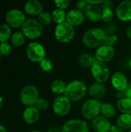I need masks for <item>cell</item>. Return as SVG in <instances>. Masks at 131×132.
Listing matches in <instances>:
<instances>
[{
	"mask_svg": "<svg viewBox=\"0 0 131 132\" xmlns=\"http://www.w3.org/2000/svg\"><path fill=\"white\" fill-rule=\"evenodd\" d=\"M39 118V111L35 107H27L22 113V119L28 125L35 124Z\"/></svg>",
	"mask_w": 131,
	"mask_h": 132,
	"instance_id": "obj_18",
	"label": "cell"
},
{
	"mask_svg": "<svg viewBox=\"0 0 131 132\" xmlns=\"http://www.w3.org/2000/svg\"><path fill=\"white\" fill-rule=\"evenodd\" d=\"M117 125L122 128L124 130H128L131 128V114H120L117 120Z\"/></svg>",
	"mask_w": 131,
	"mask_h": 132,
	"instance_id": "obj_25",
	"label": "cell"
},
{
	"mask_svg": "<svg viewBox=\"0 0 131 132\" xmlns=\"http://www.w3.org/2000/svg\"><path fill=\"white\" fill-rule=\"evenodd\" d=\"M102 9L101 19L104 22H110L113 19V12L111 8H104Z\"/></svg>",
	"mask_w": 131,
	"mask_h": 132,
	"instance_id": "obj_30",
	"label": "cell"
},
{
	"mask_svg": "<svg viewBox=\"0 0 131 132\" xmlns=\"http://www.w3.org/2000/svg\"><path fill=\"white\" fill-rule=\"evenodd\" d=\"M12 30L11 27L7 23L0 24V43L8 42L11 38Z\"/></svg>",
	"mask_w": 131,
	"mask_h": 132,
	"instance_id": "obj_26",
	"label": "cell"
},
{
	"mask_svg": "<svg viewBox=\"0 0 131 132\" xmlns=\"http://www.w3.org/2000/svg\"><path fill=\"white\" fill-rule=\"evenodd\" d=\"M51 15H52L53 21L55 23H56L57 25L63 23V22H66V13L65 12V10L59 9H54Z\"/></svg>",
	"mask_w": 131,
	"mask_h": 132,
	"instance_id": "obj_27",
	"label": "cell"
},
{
	"mask_svg": "<svg viewBox=\"0 0 131 132\" xmlns=\"http://www.w3.org/2000/svg\"><path fill=\"white\" fill-rule=\"evenodd\" d=\"M39 66L41 69L42 71L48 73L50 72L53 69V63L51 61V60H49V58H44L40 63H39Z\"/></svg>",
	"mask_w": 131,
	"mask_h": 132,
	"instance_id": "obj_31",
	"label": "cell"
},
{
	"mask_svg": "<svg viewBox=\"0 0 131 132\" xmlns=\"http://www.w3.org/2000/svg\"><path fill=\"white\" fill-rule=\"evenodd\" d=\"M118 37L116 35H110V36H107L103 44V45H106V46H113V45L117 41ZM102 45V46H103Z\"/></svg>",
	"mask_w": 131,
	"mask_h": 132,
	"instance_id": "obj_35",
	"label": "cell"
},
{
	"mask_svg": "<svg viewBox=\"0 0 131 132\" xmlns=\"http://www.w3.org/2000/svg\"><path fill=\"white\" fill-rule=\"evenodd\" d=\"M101 105L100 101L94 99H88L83 102L81 107V114L86 120L93 121L98 117L100 113Z\"/></svg>",
	"mask_w": 131,
	"mask_h": 132,
	"instance_id": "obj_5",
	"label": "cell"
},
{
	"mask_svg": "<svg viewBox=\"0 0 131 132\" xmlns=\"http://www.w3.org/2000/svg\"><path fill=\"white\" fill-rule=\"evenodd\" d=\"M102 9L99 5H88L84 11L85 16L91 22H97L101 19Z\"/></svg>",
	"mask_w": 131,
	"mask_h": 132,
	"instance_id": "obj_20",
	"label": "cell"
},
{
	"mask_svg": "<svg viewBox=\"0 0 131 132\" xmlns=\"http://www.w3.org/2000/svg\"><path fill=\"white\" fill-rule=\"evenodd\" d=\"M117 107L122 114H131V99L127 97H121L117 102Z\"/></svg>",
	"mask_w": 131,
	"mask_h": 132,
	"instance_id": "obj_21",
	"label": "cell"
},
{
	"mask_svg": "<svg viewBox=\"0 0 131 132\" xmlns=\"http://www.w3.org/2000/svg\"><path fill=\"white\" fill-rule=\"evenodd\" d=\"M0 132H7L4 126L1 125H0Z\"/></svg>",
	"mask_w": 131,
	"mask_h": 132,
	"instance_id": "obj_41",
	"label": "cell"
},
{
	"mask_svg": "<svg viewBox=\"0 0 131 132\" xmlns=\"http://www.w3.org/2000/svg\"><path fill=\"white\" fill-rule=\"evenodd\" d=\"M127 36L131 40V23L128 26V27L127 29Z\"/></svg>",
	"mask_w": 131,
	"mask_h": 132,
	"instance_id": "obj_40",
	"label": "cell"
},
{
	"mask_svg": "<svg viewBox=\"0 0 131 132\" xmlns=\"http://www.w3.org/2000/svg\"><path fill=\"white\" fill-rule=\"evenodd\" d=\"M114 55L115 50L113 46L103 45L96 50L94 57L96 60L106 63L107 62L110 61L113 58Z\"/></svg>",
	"mask_w": 131,
	"mask_h": 132,
	"instance_id": "obj_12",
	"label": "cell"
},
{
	"mask_svg": "<svg viewBox=\"0 0 131 132\" xmlns=\"http://www.w3.org/2000/svg\"><path fill=\"white\" fill-rule=\"evenodd\" d=\"M93 78L97 83L103 84L110 77V69L105 63L96 60L90 68Z\"/></svg>",
	"mask_w": 131,
	"mask_h": 132,
	"instance_id": "obj_7",
	"label": "cell"
},
{
	"mask_svg": "<svg viewBox=\"0 0 131 132\" xmlns=\"http://www.w3.org/2000/svg\"><path fill=\"white\" fill-rule=\"evenodd\" d=\"M66 87V84L62 80H55L50 84L51 91L58 96H61L64 94Z\"/></svg>",
	"mask_w": 131,
	"mask_h": 132,
	"instance_id": "obj_22",
	"label": "cell"
},
{
	"mask_svg": "<svg viewBox=\"0 0 131 132\" xmlns=\"http://www.w3.org/2000/svg\"><path fill=\"white\" fill-rule=\"evenodd\" d=\"M39 98L38 88L32 84H28L23 87L19 93V100L26 108L36 105Z\"/></svg>",
	"mask_w": 131,
	"mask_h": 132,
	"instance_id": "obj_4",
	"label": "cell"
},
{
	"mask_svg": "<svg viewBox=\"0 0 131 132\" xmlns=\"http://www.w3.org/2000/svg\"><path fill=\"white\" fill-rule=\"evenodd\" d=\"M106 91H107V89H106L105 85L103 84L97 83V82L92 84L88 90V93L90 97L92 99L98 100V101L99 99L102 98L105 95Z\"/></svg>",
	"mask_w": 131,
	"mask_h": 132,
	"instance_id": "obj_19",
	"label": "cell"
},
{
	"mask_svg": "<svg viewBox=\"0 0 131 132\" xmlns=\"http://www.w3.org/2000/svg\"><path fill=\"white\" fill-rule=\"evenodd\" d=\"M31 132H42L41 131H39V130H34V131H32Z\"/></svg>",
	"mask_w": 131,
	"mask_h": 132,
	"instance_id": "obj_44",
	"label": "cell"
},
{
	"mask_svg": "<svg viewBox=\"0 0 131 132\" xmlns=\"http://www.w3.org/2000/svg\"><path fill=\"white\" fill-rule=\"evenodd\" d=\"M110 81L113 88L119 93H124L129 84L127 77L120 71L114 72L111 76Z\"/></svg>",
	"mask_w": 131,
	"mask_h": 132,
	"instance_id": "obj_13",
	"label": "cell"
},
{
	"mask_svg": "<svg viewBox=\"0 0 131 132\" xmlns=\"http://www.w3.org/2000/svg\"><path fill=\"white\" fill-rule=\"evenodd\" d=\"M87 5H88V4L86 2V0H80L76 3V9H78L83 12L85 11V9H86Z\"/></svg>",
	"mask_w": 131,
	"mask_h": 132,
	"instance_id": "obj_36",
	"label": "cell"
},
{
	"mask_svg": "<svg viewBox=\"0 0 131 132\" xmlns=\"http://www.w3.org/2000/svg\"><path fill=\"white\" fill-rule=\"evenodd\" d=\"M38 21L44 26H48L49 25L52 21H53V18H52V15L46 11H43L39 16H38Z\"/></svg>",
	"mask_w": 131,
	"mask_h": 132,
	"instance_id": "obj_29",
	"label": "cell"
},
{
	"mask_svg": "<svg viewBox=\"0 0 131 132\" xmlns=\"http://www.w3.org/2000/svg\"><path fill=\"white\" fill-rule=\"evenodd\" d=\"M100 113L104 118L110 119L113 118L116 115V109L114 106L110 103H103L101 105Z\"/></svg>",
	"mask_w": 131,
	"mask_h": 132,
	"instance_id": "obj_24",
	"label": "cell"
},
{
	"mask_svg": "<svg viewBox=\"0 0 131 132\" xmlns=\"http://www.w3.org/2000/svg\"><path fill=\"white\" fill-rule=\"evenodd\" d=\"M128 64H129V67H130V68L131 69V58L130 59V60H129V62H128Z\"/></svg>",
	"mask_w": 131,
	"mask_h": 132,
	"instance_id": "obj_43",
	"label": "cell"
},
{
	"mask_svg": "<svg viewBox=\"0 0 131 132\" xmlns=\"http://www.w3.org/2000/svg\"><path fill=\"white\" fill-rule=\"evenodd\" d=\"M25 12L30 15H39L43 12V6L38 0H29L24 4Z\"/></svg>",
	"mask_w": 131,
	"mask_h": 132,
	"instance_id": "obj_17",
	"label": "cell"
},
{
	"mask_svg": "<svg viewBox=\"0 0 131 132\" xmlns=\"http://www.w3.org/2000/svg\"><path fill=\"white\" fill-rule=\"evenodd\" d=\"M85 20V15L78 9H71L66 13V22L73 27L80 26Z\"/></svg>",
	"mask_w": 131,
	"mask_h": 132,
	"instance_id": "obj_15",
	"label": "cell"
},
{
	"mask_svg": "<svg viewBox=\"0 0 131 132\" xmlns=\"http://www.w3.org/2000/svg\"><path fill=\"white\" fill-rule=\"evenodd\" d=\"M25 20L24 13L18 9H12L5 14L6 23L12 28H22Z\"/></svg>",
	"mask_w": 131,
	"mask_h": 132,
	"instance_id": "obj_10",
	"label": "cell"
},
{
	"mask_svg": "<svg viewBox=\"0 0 131 132\" xmlns=\"http://www.w3.org/2000/svg\"><path fill=\"white\" fill-rule=\"evenodd\" d=\"M47 132H62V129H59V128H56V127H53V128H50Z\"/></svg>",
	"mask_w": 131,
	"mask_h": 132,
	"instance_id": "obj_39",
	"label": "cell"
},
{
	"mask_svg": "<svg viewBox=\"0 0 131 132\" xmlns=\"http://www.w3.org/2000/svg\"><path fill=\"white\" fill-rule=\"evenodd\" d=\"M25 36L22 31H15L13 32L10 38V43L14 46H21L25 43Z\"/></svg>",
	"mask_w": 131,
	"mask_h": 132,
	"instance_id": "obj_28",
	"label": "cell"
},
{
	"mask_svg": "<svg viewBox=\"0 0 131 132\" xmlns=\"http://www.w3.org/2000/svg\"><path fill=\"white\" fill-rule=\"evenodd\" d=\"M107 34L105 31L100 28L93 27L86 30L83 36V43L88 48H98L101 46L106 38Z\"/></svg>",
	"mask_w": 131,
	"mask_h": 132,
	"instance_id": "obj_1",
	"label": "cell"
},
{
	"mask_svg": "<svg viewBox=\"0 0 131 132\" xmlns=\"http://www.w3.org/2000/svg\"><path fill=\"white\" fill-rule=\"evenodd\" d=\"M0 59H1V54H0Z\"/></svg>",
	"mask_w": 131,
	"mask_h": 132,
	"instance_id": "obj_46",
	"label": "cell"
},
{
	"mask_svg": "<svg viewBox=\"0 0 131 132\" xmlns=\"http://www.w3.org/2000/svg\"><path fill=\"white\" fill-rule=\"evenodd\" d=\"M62 132H89V127L83 120L71 119L65 122Z\"/></svg>",
	"mask_w": 131,
	"mask_h": 132,
	"instance_id": "obj_11",
	"label": "cell"
},
{
	"mask_svg": "<svg viewBox=\"0 0 131 132\" xmlns=\"http://www.w3.org/2000/svg\"><path fill=\"white\" fill-rule=\"evenodd\" d=\"M123 94H124V96L125 97H127V98L131 99V82L130 83H129V84H128L127 89L124 90V92L123 93Z\"/></svg>",
	"mask_w": 131,
	"mask_h": 132,
	"instance_id": "obj_37",
	"label": "cell"
},
{
	"mask_svg": "<svg viewBox=\"0 0 131 132\" xmlns=\"http://www.w3.org/2000/svg\"><path fill=\"white\" fill-rule=\"evenodd\" d=\"M117 18L123 22L131 21V1L125 0L121 2L116 9Z\"/></svg>",
	"mask_w": 131,
	"mask_h": 132,
	"instance_id": "obj_14",
	"label": "cell"
},
{
	"mask_svg": "<svg viewBox=\"0 0 131 132\" xmlns=\"http://www.w3.org/2000/svg\"><path fill=\"white\" fill-rule=\"evenodd\" d=\"M26 55L30 61L33 63H40L46 58V51L42 44L38 42H32L27 46Z\"/></svg>",
	"mask_w": 131,
	"mask_h": 132,
	"instance_id": "obj_8",
	"label": "cell"
},
{
	"mask_svg": "<svg viewBox=\"0 0 131 132\" xmlns=\"http://www.w3.org/2000/svg\"><path fill=\"white\" fill-rule=\"evenodd\" d=\"M71 110V101L64 95L56 97L53 102V111L59 117L66 116Z\"/></svg>",
	"mask_w": 131,
	"mask_h": 132,
	"instance_id": "obj_9",
	"label": "cell"
},
{
	"mask_svg": "<svg viewBox=\"0 0 131 132\" xmlns=\"http://www.w3.org/2000/svg\"><path fill=\"white\" fill-rule=\"evenodd\" d=\"M96 59L91 54L85 53L80 56L78 62L80 65L84 68H91L93 64L95 63Z\"/></svg>",
	"mask_w": 131,
	"mask_h": 132,
	"instance_id": "obj_23",
	"label": "cell"
},
{
	"mask_svg": "<svg viewBox=\"0 0 131 132\" xmlns=\"http://www.w3.org/2000/svg\"><path fill=\"white\" fill-rule=\"evenodd\" d=\"M49 107V103L47 100L44 97H39L36 104V108L39 111H46Z\"/></svg>",
	"mask_w": 131,
	"mask_h": 132,
	"instance_id": "obj_33",
	"label": "cell"
},
{
	"mask_svg": "<svg viewBox=\"0 0 131 132\" xmlns=\"http://www.w3.org/2000/svg\"><path fill=\"white\" fill-rule=\"evenodd\" d=\"M69 0H56L54 1L55 5L57 7V9L65 10L67 9L69 5Z\"/></svg>",
	"mask_w": 131,
	"mask_h": 132,
	"instance_id": "obj_34",
	"label": "cell"
},
{
	"mask_svg": "<svg viewBox=\"0 0 131 132\" xmlns=\"http://www.w3.org/2000/svg\"><path fill=\"white\" fill-rule=\"evenodd\" d=\"M2 105H3V99H2V96L0 95V109L2 108Z\"/></svg>",
	"mask_w": 131,
	"mask_h": 132,
	"instance_id": "obj_42",
	"label": "cell"
},
{
	"mask_svg": "<svg viewBox=\"0 0 131 132\" xmlns=\"http://www.w3.org/2000/svg\"><path fill=\"white\" fill-rule=\"evenodd\" d=\"M25 37L29 39H36L41 36L43 28L42 25L36 19H27L22 26L21 30Z\"/></svg>",
	"mask_w": 131,
	"mask_h": 132,
	"instance_id": "obj_3",
	"label": "cell"
},
{
	"mask_svg": "<svg viewBox=\"0 0 131 132\" xmlns=\"http://www.w3.org/2000/svg\"><path fill=\"white\" fill-rule=\"evenodd\" d=\"M110 132H124V130L122 128H120L119 125H115L111 126Z\"/></svg>",
	"mask_w": 131,
	"mask_h": 132,
	"instance_id": "obj_38",
	"label": "cell"
},
{
	"mask_svg": "<svg viewBox=\"0 0 131 132\" xmlns=\"http://www.w3.org/2000/svg\"><path fill=\"white\" fill-rule=\"evenodd\" d=\"M12 46L8 42L0 43V54L2 56H8L11 53Z\"/></svg>",
	"mask_w": 131,
	"mask_h": 132,
	"instance_id": "obj_32",
	"label": "cell"
},
{
	"mask_svg": "<svg viewBox=\"0 0 131 132\" xmlns=\"http://www.w3.org/2000/svg\"><path fill=\"white\" fill-rule=\"evenodd\" d=\"M87 93L85 83L80 80H73L66 84L64 96L70 101L77 102L84 98Z\"/></svg>",
	"mask_w": 131,
	"mask_h": 132,
	"instance_id": "obj_2",
	"label": "cell"
},
{
	"mask_svg": "<svg viewBox=\"0 0 131 132\" xmlns=\"http://www.w3.org/2000/svg\"><path fill=\"white\" fill-rule=\"evenodd\" d=\"M111 123L109 119L99 115L92 121V127L96 132H110Z\"/></svg>",
	"mask_w": 131,
	"mask_h": 132,
	"instance_id": "obj_16",
	"label": "cell"
},
{
	"mask_svg": "<svg viewBox=\"0 0 131 132\" xmlns=\"http://www.w3.org/2000/svg\"><path fill=\"white\" fill-rule=\"evenodd\" d=\"M127 132H131V130H129V131H128Z\"/></svg>",
	"mask_w": 131,
	"mask_h": 132,
	"instance_id": "obj_45",
	"label": "cell"
},
{
	"mask_svg": "<svg viewBox=\"0 0 131 132\" xmlns=\"http://www.w3.org/2000/svg\"><path fill=\"white\" fill-rule=\"evenodd\" d=\"M76 32L73 26L66 22L56 25L54 30V36L57 41L62 43H67L72 41L75 36Z\"/></svg>",
	"mask_w": 131,
	"mask_h": 132,
	"instance_id": "obj_6",
	"label": "cell"
}]
</instances>
